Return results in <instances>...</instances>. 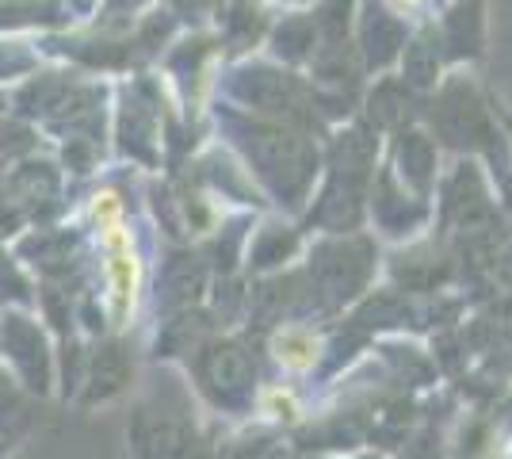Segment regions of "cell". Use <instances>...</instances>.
Listing matches in <instances>:
<instances>
[{
	"mask_svg": "<svg viewBox=\"0 0 512 459\" xmlns=\"http://www.w3.org/2000/svg\"><path fill=\"white\" fill-rule=\"evenodd\" d=\"M398 8H413V4H421V0H394Z\"/></svg>",
	"mask_w": 512,
	"mask_h": 459,
	"instance_id": "cell-2",
	"label": "cell"
},
{
	"mask_svg": "<svg viewBox=\"0 0 512 459\" xmlns=\"http://www.w3.org/2000/svg\"><path fill=\"white\" fill-rule=\"evenodd\" d=\"M302 352H314L306 337H279V360H287V364H295V368H306L310 360H306Z\"/></svg>",
	"mask_w": 512,
	"mask_h": 459,
	"instance_id": "cell-1",
	"label": "cell"
}]
</instances>
